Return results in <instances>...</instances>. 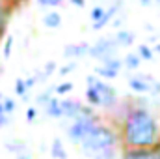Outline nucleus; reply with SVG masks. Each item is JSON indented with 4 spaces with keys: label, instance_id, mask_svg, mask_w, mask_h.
Here are the masks:
<instances>
[{
    "label": "nucleus",
    "instance_id": "nucleus-1",
    "mask_svg": "<svg viewBox=\"0 0 160 159\" xmlns=\"http://www.w3.org/2000/svg\"><path fill=\"white\" fill-rule=\"evenodd\" d=\"M121 148H155L160 144V122L149 107L136 105L132 99L123 103L116 122Z\"/></svg>",
    "mask_w": 160,
    "mask_h": 159
},
{
    "label": "nucleus",
    "instance_id": "nucleus-2",
    "mask_svg": "<svg viewBox=\"0 0 160 159\" xmlns=\"http://www.w3.org/2000/svg\"><path fill=\"white\" fill-rule=\"evenodd\" d=\"M121 146L119 142V133H118V127L116 125H108V123H102L99 122L93 131L86 137V140L80 144L82 152L88 154V156H97L104 150H110V148H118Z\"/></svg>",
    "mask_w": 160,
    "mask_h": 159
},
{
    "label": "nucleus",
    "instance_id": "nucleus-3",
    "mask_svg": "<svg viewBox=\"0 0 160 159\" xmlns=\"http://www.w3.org/2000/svg\"><path fill=\"white\" fill-rule=\"evenodd\" d=\"M99 122H101V116L95 112V109L89 107V105H84L82 111H80V114L73 120L71 125L67 127V137H69V140H71L73 144H78L80 146Z\"/></svg>",
    "mask_w": 160,
    "mask_h": 159
},
{
    "label": "nucleus",
    "instance_id": "nucleus-4",
    "mask_svg": "<svg viewBox=\"0 0 160 159\" xmlns=\"http://www.w3.org/2000/svg\"><path fill=\"white\" fill-rule=\"evenodd\" d=\"M86 82H88V86H93V88L97 90L99 99H101V109L110 111V109H114V107L119 103V94H118V90H116L110 82L95 77L93 73L86 77Z\"/></svg>",
    "mask_w": 160,
    "mask_h": 159
},
{
    "label": "nucleus",
    "instance_id": "nucleus-5",
    "mask_svg": "<svg viewBox=\"0 0 160 159\" xmlns=\"http://www.w3.org/2000/svg\"><path fill=\"white\" fill-rule=\"evenodd\" d=\"M118 51H119V47H118L116 40L110 38V36H104V38L97 40L93 45H89V52H88V56L99 60L101 64H104L106 60L118 56Z\"/></svg>",
    "mask_w": 160,
    "mask_h": 159
},
{
    "label": "nucleus",
    "instance_id": "nucleus-6",
    "mask_svg": "<svg viewBox=\"0 0 160 159\" xmlns=\"http://www.w3.org/2000/svg\"><path fill=\"white\" fill-rule=\"evenodd\" d=\"M153 82H155V79H153L151 75L140 71V73L128 75V79H127V86H128V90H130L132 94H136V96H147V94L151 92Z\"/></svg>",
    "mask_w": 160,
    "mask_h": 159
},
{
    "label": "nucleus",
    "instance_id": "nucleus-7",
    "mask_svg": "<svg viewBox=\"0 0 160 159\" xmlns=\"http://www.w3.org/2000/svg\"><path fill=\"white\" fill-rule=\"evenodd\" d=\"M119 159H160V144L155 148H121Z\"/></svg>",
    "mask_w": 160,
    "mask_h": 159
},
{
    "label": "nucleus",
    "instance_id": "nucleus-8",
    "mask_svg": "<svg viewBox=\"0 0 160 159\" xmlns=\"http://www.w3.org/2000/svg\"><path fill=\"white\" fill-rule=\"evenodd\" d=\"M13 11H15V8L9 2L0 0V49H2V43L6 40V36H8V26H9Z\"/></svg>",
    "mask_w": 160,
    "mask_h": 159
},
{
    "label": "nucleus",
    "instance_id": "nucleus-9",
    "mask_svg": "<svg viewBox=\"0 0 160 159\" xmlns=\"http://www.w3.org/2000/svg\"><path fill=\"white\" fill-rule=\"evenodd\" d=\"M89 52V43L82 41V43H69L63 47V58L67 60H80V58H86Z\"/></svg>",
    "mask_w": 160,
    "mask_h": 159
},
{
    "label": "nucleus",
    "instance_id": "nucleus-10",
    "mask_svg": "<svg viewBox=\"0 0 160 159\" xmlns=\"http://www.w3.org/2000/svg\"><path fill=\"white\" fill-rule=\"evenodd\" d=\"M121 6H123V2L121 0H116L114 4H110V6H106V11H104V15H102V19L99 21V23H93L91 25V30H102L104 26H108V25H112V21H114V17L118 15L121 11Z\"/></svg>",
    "mask_w": 160,
    "mask_h": 159
},
{
    "label": "nucleus",
    "instance_id": "nucleus-11",
    "mask_svg": "<svg viewBox=\"0 0 160 159\" xmlns=\"http://www.w3.org/2000/svg\"><path fill=\"white\" fill-rule=\"evenodd\" d=\"M62 103V112H63V118H69L71 122L77 118L84 107V103H80L78 99H71V97H62L60 99Z\"/></svg>",
    "mask_w": 160,
    "mask_h": 159
},
{
    "label": "nucleus",
    "instance_id": "nucleus-12",
    "mask_svg": "<svg viewBox=\"0 0 160 159\" xmlns=\"http://www.w3.org/2000/svg\"><path fill=\"white\" fill-rule=\"evenodd\" d=\"M60 99L62 97H58V96H52L50 97V101L43 107V111H45V114L48 116V118H63V112H62V103H60Z\"/></svg>",
    "mask_w": 160,
    "mask_h": 159
},
{
    "label": "nucleus",
    "instance_id": "nucleus-13",
    "mask_svg": "<svg viewBox=\"0 0 160 159\" xmlns=\"http://www.w3.org/2000/svg\"><path fill=\"white\" fill-rule=\"evenodd\" d=\"M114 40H116V43H118L119 49H128V47L134 45L136 36H134V32H130V30H127V28H121V30L116 32Z\"/></svg>",
    "mask_w": 160,
    "mask_h": 159
},
{
    "label": "nucleus",
    "instance_id": "nucleus-14",
    "mask_svg": "<svg viewBox=\"0 0 160 159\" xmlns=\"http://www.w3.org/2000/svg\"><path fill=\"white\" fill-rule=\"evenodd\" d=\"M62 23H63L62 13L56 11V9H50V11H47V13L43 15V25H45V28H52V30H56V28L62 26Z\"/></svg>",
    "mask_w": 160,
    "mask_h": 159
},
{
    "label": "nucleus",
    "instance_id": "nucleus-15",
    "mask_svg": "<svg viewBox=\"0 0 160 159\" xmlns=\"http://www.w3.org/2000/svg\"><path fill=\"white\" fill-rule=\"evenodd\" d=\"M123 68L128 71H138L142 68V58L138 56V52H127L123 58Z\"/></svg>",
    "mask_w": 160,
    "mask_h": 159
},
{
    "label": "nucleus",
    "instance_id": "nucleus-16",
    "mask_svg": "<svg viewBox=\"0 0 160 159\" xmlns=\"http://www.w3.org/2000/svg\"><path fill=\"white\" fill-rule=\"evenodd\" d=\"M50 157L52 159H67V150L62 142V139H54L50 144Z\"/></svg>",
    "mask_w": 160,
    "mask_h": 159
},
{
    "label": "nucleus",
    "instance_id": "nucleus-17",
    "mask_svg": "<svg viewBox=\"0 0 160 159\" xmlns=\"http://www.w3.org/2000/svg\"><path fill=\"white\" fill-rule=\"evenodd\" d=\"M4 148H6L8 152H11L13 156H19V154H22V152H28V146H26V142H24V140H19V139L8 140V142L4 144Z\"/></svg>",
    "mask_w": 160,
    "mask_h": 159
},
{
    "label": "nucleus",
    "instance_id": "nucleus-18",
    "mask_svg": "<svg viewBox=\"0 0 160 159\" xmlns=\"http://www.w3.org/2000/svg\"><path fill=\"white\" fill-rule=\"evenodd\" d=\"M93 75H95V77H99V79H102V80H112V79H116L119 73L101 64V66H97V68L93 69Z\"/></svg>",
    "mask_w": 160,
    "mask_h": 159
},
{
    "label": "nucleus",
    "instance_id": "nucleus-19",
    "mask_svg": "<svg viewBox=\"0 0 160 159\" xmlns=\"http://www.w3.org/2000/svg\"><path fill=\"white\" fill-rule=\"evenodd\" d=\"M136 52H138V56L142 58V62H151V60L155 58L153 47H151L149 43H140L138 49H136Z\"/></svg>",
    "mask_w": 160,
    "mask_h": 159
},
{
    "label": "nucleus",
    "instance_id": "nucleus-20",
    "mask_svg": "<svg viewBox=\"0 0 160 159\" xmlns=\"http://www.w3.org/2000/svg\"><path fill=\"white\" fill-rule=\"evenodd\" d=\"M13 92H15V96L17 97H21V99H24L26 96H28V86H26V80L24 79H17L15 80V84H13Z\"/></svg>",
    "mask_w": 160,
    "mask_h": 159
},
{
    "label": "nucleus",
    "instance_id": "nucleus-21",
    "mask_svg": "<svg viewBox=\"0 0 160 159\" xmlns=\"http://www.w3.org/2000/svg\"><path fill=\"white\" fill-rule=\"evenodd\" d=\"M13 45H15V38L8 34V36H6V40H4V43H2V49H0V54H2V58H9V56H11Z\"/></svg>",
    "mask_w": 160,
    "mask_h": 159
},
{
    "label": "nucleus",
    "instance_id": "nucleus-22",
    "mask_svg": "<svg viewBox=\"0 0 160 159\" xmlns=\"http://www.w3.org/2000/svg\"><path fill=\"white\" fill-rule=\"evenodd\" d=\"M104 11H106V6H101V4L93 6V8L89 9V19H91V25H93V23H99V21L102 19Z\"/></svg>",
    "mask_w": 160,
    "mask_h": 159
},
{
    "label": "nucleus",
    "instance_id": "nucleus-23",
    "mask_svg": "<svg viewBox=\"0 0 160 159\" xmlns=\"http://www.w3.org/2000/svg\"><path fill=\"white\" fill-rule=\"evenodd\" d=\"M73 82H69V80H65V82H60V84H56L54 86V96H58V97H62V96H67L69 92H73Z\"/></svg>",
    "mask_w": 160,
    "mask_h": 159
},
{
    "label": "nucleus",
    "instance_id": "nucleus-24",
    "mask_svg": "<svg viewBox=\"0 0 160 159\" xmlns=\"http://www.w3.org/2000/svg\"><path fill=\"white\" fill-rule=\"evenodd\" d=\"M2 107H4V114H6V116H13V112L17 111V101H15L13 97H8V96H4Z\"/></svg>",
    "mask_w": 160,
    "mask_h": 159
},
{
    "label": "nucleus",
    "instance_id": "nucleus-25",
    "mask_svg": "<svg viewBox=\"0 0 160 159\" xmlns=\"http://www.w3.org/2000/svg\"><path fill=\"white\" fill-rule=\"evenodd\" d=\"M52 96H54V88H47L45 92H41L39 96L36 97V107H45V105L50 101Z\"/></svg>",
    "mask_w": 160,
    "mask_h": 159
},
{
    "label": "nucleus",
    "instance_id": "nucleus-26",
    "mask_svg": "<svg viewBox=\"0 0 160 159\" xmlns=\"http://www.w3.org/2000/svg\"><path fill=\"white\" fill-rule=\"evenodd\" d=\"M102 66H106V68H110V69H114V71L121 73V69H123V58H119V56H114V58L106 60Z\"/></svg>",
    "mask_w": 160,
    "mask_h": 159
},
{
    "label": "nucleus",
    "instance_id": "nucleus-27",
    "mask_svg": "<svg viewBox=\"0 0 160 159\" xmlns=\"http://www.w3.org/2000/svg\"><path fill=\"white\" fill-rule=\"evenodd\" d=\"M77 69V62L75 60H69L67 64H63L62 68H58V73L62 75V77H65V75H69V73H73Z\"/></svg>",
    "mask_w": 160,
    "mask_h": 159
},
{
    "label": "nucleus",
    "instance_id": "nucleus-28",
    "mask_svg": "<svg viewBox=\"0 0 160 159\" xmlns=\"http://www.w3.org/2000/svg\"><path fill=\"white\" fill-rule=\"evenodd\" d=\"M39 116V107H36V105H30L28 109H26V114H24V118L26 122H36Z\"/></svg>",
    "mask_w": 160,
    "mask_h": 159
},
{
    "label": "nucleus",
    "instance_id": "nucleus-29",
    "mask_svg": "<svg viewBox=\"0 0 160 159\" xmlns=\"http://www.w3.org/2000/svg\"><path fill=\"white\" fill-rule=\"evenodd\" d=\"M95 159H118V148H110V150H104L97 156H93Z\"/></svg>",
    "mask_w": 160,
    "mask_h": 159
},
{
    "label": "nucleus",
    "instance_id": "nucleus-30",
    "mask_svg": "<svg viewBox=\"0 0 160 159\" xmlns=\"http://www.w3.org/2000/svg\"><path fill=\"white\" fill-rule=\"evenodd\" d=\"M56 68H58V64H56L54 60L47 62V64H45V68H43V75H45V79H48V77H50L52 73H56V71H58Z\"/></svg>",
    "mask_w": 160,
    "mask_h": 159
},
{
    "label": "nucleus",
    "instance_id": "nucleus-31",
    "mask_svg": "<svg viewBox=\"0 0 160 159\" xmlns=\"http://www.w3.org/2000/svg\"><path fill=\"white\" fill-rule=\"evenodd\" d=\"M149 96H151L153 99L160 97V80H155V82H153V86H151V92H149Z\"/></svg>",
    "mask_w": 160,
    "mask_h": 159
},
{
    "label": "nucleus",
    "instance_id": "nucleus-32",
    "mask_svg": "<svg viewBox=\"0 0 160 159\" xmlns=\"http://www.w3.org/2000/svg\"><path fill=\"white\" fill-rule=\"evenodd\" d=\"M26 86H28V90H32V88H36V84H39V80L36 75H30V77H26Z\"/></svg>",
    "mask_w": 160,
    "mask_h": 159
},
{
    "label": "nucleus",
    "instance_id": "nucleus-33",
    "mask_svg": "<svg viewBox=\"0 0 160 159\" xmlns=\"http://www.w3.org/2000/svg\"><path fill=\"white\" fill-rule=\"evenodd\" d=\"M123 19H125L123 15H116V17H114V21H112V26H114V28H118V30H121V25H123Z\"/></svg>",
    "mask_w": 160,
    "mask_h": 159
},
{
    "label": "nucleus",
    "instance_id": "nucleus-34",
    "mask_svg": "<svg viewBox=\"0 0 160 159\" xmlns=\"http://www.w3.org/2000/svg\"><path fill=\"white\" fill-rule=\"evenodd\" d=\"M11 123V116H0V129Z\"/></svg>",
    "mask_w": 160,
    "mask_h": 159
},
{
    "label": "nucleus",
    "instance_id": "nucleus-35",
    "mask_svg": "<svg viewBox=\"0 0 160 159\" xmlns=\"http://www.w3.org/2000/svg\"><path fill=\"white\" fill-rule=\"evenodd\" d=\"M75 8H86V0H69Z\"/></svg>",
    "mask_w": 160,
    "mask_h": 159
},
{
    "label": "nucleus",
    "instance_id": "nucleus-36",
    "mask_svg": "<svg viewBox=\"0 0 160 159\" xmlns=\"http://www.w3.org/2000/svg\"><path fill=\"white\" fill-rule=\"evenodd\" d=\"M6 2H9V4H11V6H13V8H19V6H21V4H26V2H28V0H6Z\"/></svg>",
    "mask_w": 160,
    "mask_h": 159
},
{
    "label": "nucleus",
    "instance_id": "nucleus-37",
    "mask_svg": "<svg viewBox=\"0 0 160 159\" xmlns=\"http://www.w3.org/2000/svg\"><path fill=\"white\" fill-rule=\"evenodd\" d=\"M15 159H34V157H32V154H30V152H22V154L15 156Z\"/></svg>",
    "mask_w": 160,
    "mask_h": 159
},
{
    "label": "nucleus",
    "instance_id": "nucleus-38",
    "mask_svg": "<svg viewBox=\"0 0 160 159\" xmlns=\"http://www.w3.org/2000/svg\"><path fill=\"white\" fill-rule=\"evenodd\" d=\"M47 2H48V8H58L63 0H47Z\"/></svg>",
    "mask_w": 160,
    "mask_h": 159
},
{
    "label": "nucleus",
    "instance_id": "nucleus-39",
    "mask_svg": "<svg viewBox=\"0 0 160 159\" xmlns=\"http://www.w3.org/2000/svg\"><path fill=\"white\" fill-rule=\"evenodd\" d=\"M138 2H140V6H143V8H149V6L155 4V0H138Z\"/></svg>",
    "mask_w": 160,
    "mask_h": 159
},
{
    "label": "nucleus",
    "instance_id": "nucleus-40",
    "mask_svg": "<svg viewBox=\"0 0 160 159\" xmlns=\"http://www.w3.org/2000/svg\"><path fill=\"white\" fill-rule=\"evenodd\" d=\"M36 2H38V6H39L41 9H47L48 8V2L47 0H36Z\"/></svg>",
    "mask_w": 160,
    "mask_h": 159
},
{
    "label": "nucleus",
    "instance_id": "nucleus-41",
    "mask_svg": "<svg viewBox=\"0 0 160 159\" xmlns=\"http://www.w3.org/2000/svg\"><path fill=\"white\" fill-rule=\"evenodd\" d=\"M153 52H155V56H157V54L160 56V41H157V43L153 45Z\"/></svg>",
    "mask_w": 160,
    "mask_h": 159
}]
</instances>
